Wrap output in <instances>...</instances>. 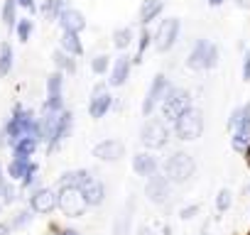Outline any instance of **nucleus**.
Returning a JSON list of instances; mask_svg holds the SVG:
<instances>
[{"mask_svg":"<svg viewBox=\"0 0 250 235\" xmlns=\"http://www.w3.org/2000/svg\"><path fill=\"white\" fill-rule=\"evenodd\" d=\"M150 44H155V32H150L147 27H143V32H140V37H138V54H135V64H140L143 61V57H145V52H147V47Z\"/></svg>","mask_w":250,"mask_h":235,"instance_id":"31","label":"nucleus"},{"mask_svg":"<svg viewBox=\"0 0 250 235\" xmlns=\"http://www.w3.org/2000/svg\"><path fill=\"white\" fill-rule=\"evenodd\" d=\"M196 172V162L189 152H174L165 162V174L172 184H187Z\"/></svg>","mask_w":250,"mask_h":235,"instance_id":"5","label":"nucleus"},{"mask_svg":"<svg viewBox=\"0 0 250 235\" xmlns=\"http://www.w3.org/2000/svg\"><path fill=\"white\" fill-rule=\"evenodd\" d=\"M238 8H250V0H235Z\"/></svg>","mask_w":250,"mask_h":235,"instance_id":"44","label":"nucleus"},{"mask_svg":"<svg viewBox=\"0 0 250 235\" xmlns=\"http://www.w3.org/2000/svg\"><path fill=\"white\" fill-rule=\"evenodd\" d=\"M228 130L230 133H250V103L235 108L228 118Z\"/></svg>","mask_w":250,"mask_h":235,"instance_id":"18","label":"nucleus"},{"mask_svg":"<svg viewBox=\"0 0 250 235\" xmlns=\"http://www.w3.org/2000/svg\"><path fill=\"white\" fill-rule=\"evenodd\" d=\"M194 213H199V206L194 203V206H187V208H182V213H179V218H184V220H189V218H194Z\"/></svg>","mask_w":250,"mask_h":235,"instance_id":"41","label":"nucleus"},{"mask_svg":"<svg viewBox=\"0 0 250 235\" xmlns=\"http://www.w3.org/2000/svg\"><path fill=\"white\" fill-rule=\"evenodd\" d=\"M59 47L74 57H81L83 54V44L79 39V32H69V30H62V37H59Z\"/></svg>","mask_w":250,"mask_h":235,"instance_id":"23","label":"nucleus"},{"mask_svg":"<svg viewBox=\"0 0 250 235\" xmlns=\"http://www.w3.org/2000/svg\"><path fill=\"white\" fill-rule=\"evenodd\" d=\"M165 10V0H143L140 5V13H138V22L143 27H147L150 22H155Z\"/></svg>","mask_w":250,"mask_h":235,"instance_id":"19","label":"nucleus"},{"mask_svg":"<svg viewBox=\"0 0 250 235\" xmlns=\"http://www.w3.org/2000/svg\"><path fill=\"white\" fill-rule=\"evenodd\" d=\"M71 125H74V113H71V110H64V113H62V123H59V133H57V140H54L52 152L66 140V135L71 133Z\"/></svg>","mask_w":250,"mask_h":235,"instance_id":"29","label":"nucleus"},{"mask_svg":"<svg viewBox=\"0 0 250 235\" xmlns=\"http://www.w3.org/2000/svg\"><path fill=\"white\" fill-rule=\"evenodd\" d=\"M179 30H182V22H179L177 18L162 20V22L157 25V30H155V49H157L160 54L169 52V49L177 44V39H179Z\"/></svg>","mask_w":250,"mask_h":235,"instance_id":"7","label":"nucleus"},{"mask_svg":"<svg viewBox=\"0 0 250 235\" xmlns=\"http://www.w3.org/2000/svg\"><path fill=\"white\" fill-rule=\"evenodd\" d=\"M57 22H59V27H62V30L79 32V35H81V32L86 30V25H88V22H86V18H83V13H81V10H76V8H66V10L59 15V20H57Z\"/></svg>","mask_w":250,"mask_h":235,"instance_id":"16","label":"nucleus"},{"mask_svg":"<svg viewBox=\"0 0 250 235\" xmlns=\"http://www.w3.org/2000/svg\"><path fill=\"white\" fill-rule=\"evenodd\" d=\"M110 108H113V96H110L108 86H105V83L93 86L91 98H88V115L96 118V120H101L103 115H108Z\"/></svg>","mask_w":250,"mask_h":235,"instance_id":"9","label":"nucleus"},{"mask_svg":"<svg viewBox=\"0 0 250 235\" xmlns=\"http://www.w3.org/2000/svg\"><path fill=\"white\" fill-rule=\"evenodd\" d=\"M233 137H230V147L235 150V152H248V147H250V133H230Z\"/></svg>","mask_w":250,"mask_h":235,"instance_id":"35","label":"nucleus"},{"mask_svg":"<svg viewBox=\"0 0 250 235\" xmlns=\"http://www.w3.org/2000/svg\"><path fill=\"white\" fill-rule=\"evenodd\" d=\"M32 167H35V162H32V159H27V157H13V159H10V164H8V176H10V179H20V181H22Z\"/></svg>","mask_w":250,"mask_h":235,"instance_id":"24","label":"nucleus"},{"mask_svg":"<svg viewBox=\"0 0 250 235\" xmlns=\"http://www.w3.org/2000/svg\"><path fill=\"white\" fill-rule=\"evenodd\" d=\"M145 194H147V198L152 201V203H157V206H162V203H167L169 201V194H172V181L167 179V174H152L150 179H147V186H145Z\"/></svg>","mask_w":250,"mask_h":235,"instance_id":"10","label":"nucleus"},{"mask_svg":"<svg viewBox=\"0 0 250 235\" xmlns=\"http://www.w3.org/2000/svg\"><path fill=\"white\" fill-rule=\"evenodd\" d=\"M110 61H108V54H98V57H93L91 59V71L96 74V76H103V74H108L110 71Z\"/></svg>","mask_w":250,"mask_h":235,"instance_id":"32","label":"nucleus"},{"mask_svg":"<svg viewBox=\"0 0 250 235\" xmlns=\"http://www.w3.org/2000/svg\"><path fill=\"white\" fill-rule=\"evenodd\" d=\"M40 137H20V140H15L13 145H10V150H13V155L15 157H32L35 152H37V147H40Z\"/></svg>","mask_w":250,"mask_h":235,"instance_id":"21","label":"nucleus"},{"mask_svg":"<svg viewBox=\"0 0 250 235\" xmlns=\"http://www.w3.org/2000/svg\"><path fill=\"white\" fill-rule=\"evenodd\" d=\"M32 213H35L32 208H30V211H20V213H18V218L10 223V228H22V225H27V223L32 220Z\"/></svg>","mask_w":250,"mask_h":235,"instance_id":"38","label":"nucleus"},{"mask_svg":"<svg viewBox=\"0 0 250 235\" xmlns=\"http://www.w3.org/2000/svg\"><path fill=\"white\" fill-rule=\"evenodd\" d=\"M208 47H211V42H208V39H199V42L194 44V49H191V52H189V57H187V66H189L191 71H206Z\"/></svg>","mask_w":250,"mask_h":235,"instance_id":"17","label":"nucleus"},{"mask_svg":"<svg viewBox=\"0 0 250 235\" xmlns=\"http://www.w3.org/2000/svg\"><path fill=\"white\" fill-rule=\"evenodd\" d=\"M140 142L145 150H162L167 142H169V128H167V120L165 118H147L143 130H140Z\"/></svg>","mask_w":250,"mask_h":235,"instance_id":"4","label":"nucleus"},{"mask_svg":"<svg viewBox=\"0 0 250 235\" xmlns=\"http://www.w3.org/2000/svg\"><path fill=\"white\" fill-rule=\"evenodd\" d=\"M169 88H172V83H169V78L165 74H157L152 78V83H150V88L145 93V100H143V115L145 118H150L155 113V108H160V103H162V98L167 96Z\"/></svg>","mask_w":250,"mask_h":235,"instance_id":"8","label":"nucleus"},{"mask_svg":"<svg viewBox=\"0 0 250 235\" xmlns=\"http://www.w3.org/2000/svg\"><path fill=\"white\" fill-rule=\"evenodd\" d=\"M62 88H64V71H54V74H49L47 76V93H62Z\"/></svg>","mask_w":250,"mask_h":235,"instance_id":"34","label":"nucleus"},{"mask_svg":"<svg viewBox=\"0 0 250 235\" xmlns=\"http://www.w3.org/2000/svg\"><path fill=\"white\" fill-rule=\"evenodd\" d=\"M91 176H93V174L86 172V169H71V172H66V174L59 176V189H64V186H79V189H81Z\"/></svg>","mask_w":250,"mask_h":235,"instance_id":"25","label":"nucleus"},{"mask_svg":"<svg viewBox=\"0 0 250 235\" xmlns=\"http://www.w3.org/2000/svg\"><path fill=\"white\" fill-rule=\"evenodd\" d=\"M199 235H208V233H206V228H204V230H201V233H199Z\"/></svg>","mask_w":250,"mask_h":235,"instance_id":"47","label":"nucleus"},{"mask_svg":"<svg viewBox=\"0 0 250 235\" xmlns=\"http://www.w3.org/2000/svg\"><path fill=\"white\" fill-rule=\"evenodd\" d=\"M66 8H69V0H44L42 8H40V13H42V18H44L47 22H57L59 15H62Z\"/></svg>","mask_w":250,"mask_h":235,"instance_id":"22","label":"nucleus"},{"mask_svg":"<svg viewBox=\"0 0 250 235\" xmlns=\"http://www.w3.org/2000/svg\"><path fill=\"white\" fill-rule=\"evenodd\" d=\"M133 42H135V32H133V27H118V30L113 32V47L120 49V52H125Z\"/></svg>","mask_w":250,"mask_h":235,"instance_id":"26","label":"nucleus"},{"mask_svg":"<svg viewBox=\"0 0 250 235\" xmlns=\"http://www.w3.org/2000/svg\"><path fill=\"white\" fill-rule=\"evenodd\" d=\"M191 108V93L187 88H179V86H172L167 91V96L162 98L160 103V115L165 118L167 123H174L177 118Z\"/></svg>","mask_w":250,"mask_h":235,"instance_id":"2","label":"nucleus"},{"mask_svg":"<svg viewBox=\"0 0 250 235\" xmlns=\"http://www.w3.org/2000/svg\"><path fill=\"white\" fill-rule=\"evenodd\" d=\"M204 133V113L199 108H189L184 110L177 120H174V135L184 142H191V140H199Z\"/></svg>","mask_w":250,"mask_h":235,"instance_id":"3","label":"nucleus"},{"mask_svg":"<svg viewBox=\"0 0 250 235\" xmlns=\"http://www.w3.org/2000/svg\"><path fill=\"white\" fill-rule=\"evenodd\" d=\"M157 169H160V162H157L155 155H150V150H147V152L133 155V172H135L138 176L150 179L152 174H157Z\"/></svg>","mask_w":250,"mask_h":235,"instance_id":"15","label":"nucleus"},{"mask_svg":"<svg viewBox=\"0 0 250 235\" xmlns=\"http://www.w3.org/2000/svg\"><path fill=\"white\" fill-rule=\"evenodd\" d=\"M230 203H233V194H230L228 189H221L218 196H216V211H218V213H226V211L230 208Z\"/></svg>","mask_w":250,"mask_h":235,"instance_id":"37","label":"nucleus"},{"mask_svg":"<svg viewBox=\"0 0 250 235\" xmlns=\"http://www.w3.org/2000/svg\"><path fill=\"white\" fill-rule=\"evenodd\" d=\"M248 189H250V186H248Z\"/></svg>","mask_w":250,"mask_h":235,"instance_id":"48","label":"nucleus"},{"mask_svg":"<svg viewBox=\"0 0 250 235\" xmlns=\"http://www.w3.org/2000/svg\"><path fill=\"white\" fill-rule=\"evenodd\" d=\"M10 225H5V223H0V235H10Z\"/></svg>","mask_w":250,"mask_h":235,"instance_id":"43","label":"nucleus"},{"mask_svg":"<svg viewBox=\"0 0 250 235\" xmlns=\"http://www.w3.org/2000/svg\"><path fill=\"white\" fill-rule=\"evenodd\" d=\"M54 64H57V69L64 71V74H76V59H74V54L64 52L62 47L54 52Z\"/></svg>","mask_w":250,"mask_h":235,"instance_id":"28","label":"nucleus"},{"mask_svg":"<svg viewBox=\"0 0 250 235\" xmlns=\"http://www.w3.org/2000/svg\"><path fill=\"white\" fill-rule=\"evenodd\" d=\"M62 113H64V110H62ZM62 113H54V110H42V118H40V133H42V142H47V150H49V152H52L54 140H57V133H59Z\"/></svg>","mask_w":250,"mask_h":235,"instance_id":"13","label":"nucleus"},{"mask_svg":"<svg viewBox=\"0 0 250 235\" xmlns=\"http://www.w3.org/2000/svg\"><path fill=\"white\" fill-rule=\"evenodd\" d=\"M30 208L40 215H49L54 208H59V194L52 189H37L30 196Z\"/></svg>","mask_w":250,"mask_h":235,"instance_id":"12","label":"nucleus"},{"mask_svg":"<svg viewBox=\"0 0 250 235\" xmlns=\"http://www.w3.org/2000/svg\"><path fill=\"white\" fill-rule=\"evenodd\" d=\"M91 152L101 162H118L120 157H125V145L120 140H115V137H108V140H101Z\"/></svg>","mask_w":250,"mask_h":235,"instance_id":"14","label":"nucleus"},{"mask_svg":"<svg viewBox=\"0 0 250 235\" xmlns=\"http://www.w3.org/2000/svg\"><path fill=\"white\" fill-rule=\"evenodd\" d=\"M133 64H135V59H133L130 54H125V52H123L120 57H115V61H113V66H110V74H108V83H110L113 88L125 86V81L130 78Z\"/></svg>","mask_w":250,"mask_h":235,"instance_id":"11","label":"nucleus"},{"mask_svg":"<svg viewBox=\"0 0 250 235\" xmlns=\"http://www.w3.org/2000/svg\"><path fill=\"white\" fill-rule=\"evenodd\" d=\"M223 3H226V0H208L211 8H218V5H223Z\"/></svg>","mask_w":250,"mask_h":235,"instance_id":"46","label":"nucleus"},{"mask_svg":"<svg viewBox=\"0 0 250 235\" xmlns=\"http://www.w3.org/2000/svg\"><path fill=\"white\" fill-rule=\"evenodd\" d=\"M59 211L69 218H79L88 211V201L79 186H64L59 189Z\"/></svg>","mask_w":250,"mask_h":235,"instance_id":"6","label":"nucleus"},{"mask_svg":"<svg viewBox=\"0 0 250 235\" xmlns=\"http://www.w3.org/2000/svg\"><path fill=\"white\" fill-rule=\"evenodd\" d=\"M5 133V140L8 145H13L15 140L20 137H40L42 140V133H40V118H35L32 110L22 108V105H15L10 118H8V123L3 128Z\"/></svg>","mask_w":250,"mask_h":235,"instance_id":"1","label":"nucleus"},{"mask_svg":"<svg viewBox=\"0 0 250 235\" xmlns=\"http://www.w3.org/2000/svg\"><path fill=\"white\" fill-rule=\"evenodd\" d=\"M81 191H83V196H86L88 206H101V203H103V198H105V186H103L98 179H93V176L81 186Z\"/></svg>","mask_w":250,"mask_h":235,"instance_id":"20","label":"nucleus"},{"mask_svg":"<svg viewBox=\"0 0 250 235\" xmlns=\"http://www.w3.org/2000/svg\"><path fill=\"white\" fill-rule=\"evenodd\" d=\"M18 0H5L3 10H0V20H3L5 27H15L18 25Z\"/></svg>","mask_w":250,"mask_h":235,"instance_id":"30","label":"nucleus"},{"mask_svg":"<svg viewBox=\"0 0 250 235\" xmlns=\"http://www.w3.org/2000/svg\"><path fill=\"white\" fill-rule=\"evenodd\" d=\"M243 78L250 81V49L245 52V59H243Z\"/></svg>","mask_w":250,"mask_h":235,"instance_id":"42","label":"nucleus"},{"mask_svg":"<svg viewBox=\"0 0 250 235\" xmlns=\"http://www.w3.org/2000/svg\"><path fill=\"white\" fill-rule=\"evenodd\" d=\"M59 235H79V230H74V228H66V230H62Z\"/></svg>","mask_w":250,"mask_h":235,"instance_id":"45","label":"nucleus"},{"mask_svg":"<svg viewBox=\"0 0 250 235\" xmlns=\"http://www.w3.org/2000/svg\"><path fill=\"white\" fill-rule=\"evenodd\" d=\"M18 5H20L22 10H27L30 15L37 13V3H35V0H18Z\"/></svg>","mask_w":250,"mask_h":235,"instance_id":"40","label":"nucleus"},{"mask_svg":"<svg viewBox=\"0 0 250 235\" xmlns=\"http://www.w3.org/2000/svg\"><path fill=\"white\" fill-rule=\"evenodd\" d=\"M15 59V52H13V47L8 44V42H3L0 44V78H5V76H10V71H13V61Z\"/></svg>","mask_w":250,"mask_h":235,"instance_id":"27","label":"nucleus"},{"mask_svg":"<svg viewBox=\"0 0 250 235\" xmlns=\"http://www.w3.org/2000/svg\"><path fill=\"white\" fill-rule=\"evenodd\" d=\"M216 64H218V47L211 42V47H208V61H206V71L216 69Z\"/></svg>","mask_w":250,"mask_h":235,"instance_id":"39","label":"nucleus"},{"mask_svg":"<svg viewBox=\"0 0 250 235\" xmlns=\"http://www.w3.org/2000/svg\"><path fill=\"white\" fill-rule=\"evenodd\" d=\"M15 30H18V39H20V42H30V37H32V30H35V22H32L30 18H25V20H18Z\"/></svg>","mask_w":250,"mask_h":235,"instance_id":"33","label":"nucleus"},{"mask_svg":"<svg viewBox=\"0 0 250 235\" xmlns=\"http://www.w3.org/2000/svg\"><path fill=\"white\" fill-rule=\"evenodd\" d=\"M42 110H54V113H62V110H64V96H62V93H47V100H44Z\"/></svg>","mask_w":250,"mask_h":235,"instance_id":"36","label":"nucleus"}]
</instances>
